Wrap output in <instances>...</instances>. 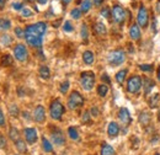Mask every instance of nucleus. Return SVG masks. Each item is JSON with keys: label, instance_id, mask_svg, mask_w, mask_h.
<instances>
[{"label": "nucleus", "instance_id": "1", "mask_svg": "<svg viewBox=\"0 0 160 155\" xmlns=\"http://www.w3.org/2000/svg\"><path fill=\"white\" fill-rule=\"evenodd\" d=\"M46 30H47L46 22H37L27 26L25 30V38L27 43L32 47L40 48L43 42V35L46 33Z\"/></svg>", "mask_w": 160, "mask_h": 155}, {"label": "nucleus", "instance_id": "2", "mask_svg": "<svg viewBox=\"0 0 160 155\" xmlns=\"http://www.w3.org/2000/svg\"><path fill=\"white\" fill-rule=\"evenodd\" d=\"M80 84L84 90L90 91L95 85V74L92 72H82L80 75Z\"/></svg>", "mask_w": 160, "mask_h": 155}, {"label": "nucleus", "instance_id": "3", "mask_svg": "<svg viewBox=\"0 0 160 155\" xmlns=\"http://www.w3.org/2000/svg\"><path fill=\"white\" fill-rule=\"evenodd\" d=\"M64 113V106L62 105L59 100H54L52 103H51V107H49V115L53 119L56 121H60L62 116Z\"/></svg>", "mask_w": 160, "mask_h": 155}, {"label": "nucleus", "instance_id": "4", "mask_svg": "<svg viewBox=\"0 0 160 155\" xmlns=\"http://www.w3.org/2000/svg\"><path fill=\"white\" fill-rule=\"evenodd\" d=\"M107 60H108L110 65H112V67H117V65H121V64L126 60V54H124L123 51L117 49V51H113V52H111V53L108 54Z\"/></svg>", "mask_w": 160, "mask_h": 155}, {"label": "nucleus", "instance_id": "5", "mask_svg": "<svg viewBox=\"0 0 160 155\" xmlns=\"http://www.w3.org/2000/svg\"><path fill=\"white\" fill-rule=\"evenodd\" d=\"M84 105V97L78 91H73L68 98V107L70 110H77Z\"/></svg>", "mask_w": 160, "mask_h": 155}, {"label": "nucleus", "instance_id": "6", "mask_svg": "<svg viewBox=\"0 0 160 155\" xmlns=\"http://www.w3.org/2000/svg\"><path fill=\"white\" fill-rule=\"evenodd\" d=\"M142 88V79L138 75H133L128 79L127 82V90L131 94H138Z\"/></svg>", "mask_w": 160, "mask_h": 155}, {"label": "nucleus", "instance_id": "7", "mask_svg": "<svg viewBox=\"0 0 160 155\" xmlns=\"http://www.w3.org/2000/svg\"><path fill=\"white\" fill-rule=\"evenodd\" d=\"M14 56L19 62H26L27 57H28V52L23 44H18L14 48Z\"/></svg>", "mask_w": 160, "mask_h": 155}, {"label": "nucleus", "instance_id": "8", "mask_svg": "<svg viewBox=\"0 0 160 155\" xmlns=\"http://www.w3.org/2000/svg\"><path fill=\"white\" fill-rule=\"evenodd\" d=\"M112 18L117 23H122L126 18V11L121 8L120 5H115L112 8Z\"/></svg>", "mask_w": 160, "mask_h": 155}, {"label": "nucleus", "instance_id": "9", "mask_svg": "<svg viewBox=\"0 0 160 155\" xmlns=\"http://www.w3.org/2000/svg\"><path fill=\"white\" fill-rule=\"evenodd\" d=\"M138 23L140 27H147L148 26V21H149V16H148V10L144 6H140L139 11H138Z\"/></svg>", "mask_w": 160, "mask_h": 155}, {"label": "nucleus", "instance_id": "10", "mask_svg": "<svg viewBox=\"0 0 160 155\" xmlns=\"http://www.w3.org/2000/svg\"><path fill=\"white\" fill-rule=\"evenodd\" d=\"M52 140L56 145H64L65 143V138H64V134L63 132L60 131L59 128H54L52 131Z\"/></svg>", "mask_w": 160, "mask_h": 155}, {"label": "nucleus", "instance_id": "11", "mask_svg": "<svg viewBox=\"0 0 160 155\" xmlns=\"http://www.w3.org/2000/svg\"><path fill=\"white\" fill-rule=\"evenodd\" d=\"M23 133H25V138H26L27 143H30V144L36 143L38 136H37V131L35 128H25Z\"/></svg>", "mask_w": 160, "mask_h": 155}, {"label": "nucleus", "instance_id": "12", "mask_svg": "<svg viewBox=\"0 0 160 155\" xmlns=\"http://www.w3.org/2000/svg\"><path fill=\"white\" fill-rule=\"evenodd\" d=\"M33 118H35V121L38 122V123L44 122V119H46V111H44V107H43V106L38 105V106L35 108Z\"/></svg>", "mask_w": 160, "mask_h": 155}, {"label": "nucleus", "instance_id": "13", "mask_svg": "<svg viewBox=\"0 0 160 155\" xmlns=\"http://www.w3.org/2000/svg\"><path fill=\"white\" fill-rule=\"evenodd\" d=\"M118 118H120V121L124 126H128L131 123V115H129L128 110L124 108V107L120 108V111H118Z\"/></svg>", "mask_w": 160, "mask_h": 155}, {"label": "nucleus", "instance_id": "14", "mask_svg": "<svg viewBox=\"0 0 160 155\" xmlns=\"http://www.w3.org/2000/svg\"><path fill=\"white\" fill-rule=\"evenodd\" d=\"M120 133V126L116 123V122H111L108 124V128H107V134L111 137V138H116Z\"/></svg>", "mask_w": 160, "mask_h": 155}, {"label": "nucleus", "instance_id": "15", "mask_svg": "<svg viewBox=\"0 0 160 155\" xmlns=\"http://www.w3.org/2000/svg\"><path fill=\"white\" fill-rule=\"evenodd\" d=\"M129 36H131V38L134 39V41L140 38V30L137 25H132L131 26V28H129Z\"/></svg>", "mask_w": 160, "mask_h": 155}, {"label": "nucleus", "instance_id": "16", "mask_svg": "<svg viewBox=\"0 0 160 155\" xmlns=\"http://www.w3.org/2000/svg\"><path fill=\"white\" fill-rule=\"evenodd\" d=\"M101 155H115V149L110 144L103 143L101 147Z\"/></svg>", "mask_w": 160, "mask_h": 155}, {"label": "nucleus", "instance_id": "17", "mask_svg": "<svg viewBox=\"0 0 160 155\" xmlns=\"http://www.w3.org/2000/svg\"><path fill=\"white\" fill-rule=\"evenodd\" d=\"M94 59H95V57H94V53L92 52H90V51H85L84 53H82V60L85 62V64H92L94 63Z\"/></svg>", "mask_w": 160, "mask_h": 155}, {"label": "nucleus", "instance_id": "18", "mask_svg": "<svg viewBox=\"0 0 160 155\" xmlns=\"http://www.w3.org/2000/svg\"><path fill=\"white\" fill-rule=\"evenodd\" d=\"M9 138L12 140V142H18V140H20V133H19V131L15 128V127H11L10 128V131H9Z\"/></svg>", "mask_w": 160, "mask_h": 155}, {"label": "nucleus", "instance_id": "19", "mask_svg": "<svg viewBox=\"0 0 160 155\" xmlns=\"http://www.w3.org/2000/svg\"><path fill=\"white\" fill-rule=\"evenodd\" d=\"M154 86H155V82H154L153 80H150V79H148V78L144 79V92H145V94H149L150 90H152Z\"/></svg>", "mask_w": 160, "mask_h": 155}, {"label": "nucleus", "instance_id": "20", "mask_svg": "<svg viewBox=\"0 0 160 155\" xmlns=\"http://www.w3.org/2000/svg\"><path fill=\"white\" fill-rule=\"evenodd\" d=\"M94 30H95V32H96L98 35H100V36L106 33V26H105L102 22H96L95 26H94Z\"/></svg>", "mask_w": 160, "mask_h": 155}, {"label": "nucleus", "instance_id": "21", "mask_svg": "<svg viewBox=\"0 0 160 155\" xmlns=\"http://www.w3.org/2000/svg\"><path fill=\"white\" fill-rule=\"evenodd\" d=\"M40 77L42 78V79H49V77H51V72H49V68L48 67H46V65H42L40 68Z\"/></svg>", "mask_w": 160, "mask_h": 155}, {"label": "nucleus", "instance_id": "22", "mask_svg": "<svg viewBox=\"0 0 160 155\" xmlns=\"http://www.w3.org/2000/svg\"><path fill=\"white\" fill-rule=\"evenodd\" d=\"M159 101H160L159 94H155V95H153V96L149 98V106L152 108H157L158 105H159Z\"/></svg>", "mask_w": 160, "mask_h": 155}, {"label": "nucleus", "instance_id": "23", "mask_svg": "<svg viewBox=\"0 0 160 155\" xmlns=\"http://www.w3.org/2000/svg\"><path fill=\"white\" fill-rule=\"evenodd\" d=\"M11 27V22L8 19H0V31H8Z\"/></svg>", "mask_w": 160, "mask_h": 155}, {"label": "nucleus", "instance_id": "24", "mask_svg": "<svg viewBox=\"0 0 160 155\" xmlns=\"http://www.w3.org/2000/svg\"><path fill=\"white\" fill-rule=\"evenodd\" d=\"M42 148H43V150H44L46 153H52V152H53L52 144H51L46 138H42Z\"/></svg>", "mask_w": 160, "mask_h": 155}, {"label": "nucleus", "instance_id": "25", "mask_svg": "<svg viewBox=\"0 0 160 155\" xmlns=\"http://www.w3.org/2000/svg\"><path fill=\"white\" fill-rule=\"evenodd\" d=\"M68 136L70 137V139H73V140H79V133H78L75 127H69L68 128Z\"/></svg>", "mask_w": 160, "mask_h": 155}, {"label": "nucleus", "instance_id": "26", "mask_svg": "<svg viewBox=\"0 0 160 155\" xmlns=\"http://www.w3.org/2000/svg\"><path fill=\"white\" fill-rule=\"evenodd\" d=\"M12 64V57L9 54H4L1 57V65L2 67H10Z\"/></svg>", "mask_w": 160, "mask_h": 155}, {"label": "nucleus", "instance_id": "27", "mask_svg": "<svg viewBox=\"0 0 160 155\" xmlns=\"http://www.w3.org/2000/svg\"><path fill=\"white\" fill-rule=\"evenodd\" d=\"M126 75H127V69H122L120 70L117 74H116V81L118 84H123L124 79H126Z\"/></svg>", "mask_w": 160, "mask_h": 155}, {"label": "nucleus", "instance_id": "28", "mask_svg": "<svg viewBox=\"0 0 160 155\" xmlns=\"http://www.w3.org/2000/svg\"><path fill=\"white\" fill-rule=\"evenodd\" d=\"M107 92H108V86H107V85L101 84V85L98 86V94H99V96L105 97L107 95Z\"/></svg>", "mask_w": 160, "mask_h": 155}, {"label": "nucleus", "instance_id": "29", "mask_svg": "<svg viewBox=\"0 0 160 155\" xmlns=\"http://www.w3.org/2000/svg\"><path fill=\"white\" fill-rule=\"evenodd\" d=\"M139 122L142 124H144V126L149 124V122H150V116H149V113H148V112H142L139 116Z\"/></svg>", "mask_w": 160, "mask_h": 155}, {"label": "nucleus", "instance_id": "30", "mask_svg": "<svg viewBox=\"0 0 160 155\" xmlns=\"http://www.w3.org/2000/svg\"><path fill=\"white\" fill-rule=\"evenodd\" d=\"M15 145H16V149L20 152V153H26L27 152V145H26V143L23 142V140H18L16 143H15Z\"/></svg>", "mask_w": 160, "mask_h": 155}, {"label": "nucleus", "instance_id": "31", "mask_svg": "<svg viewBox=\"0 0 160 155\" xmlns=\"http://www.w3.org/2000/svg\"><path fill=\"white\" fill-rule=\"evenodd\" d=\"M80 35H81V38H82L84 42H88V38H89V31H88V26H86L85 23L81 26Z\"/></svg>", "mask_w": 160, "mask_h": 155}, {"label": "nucleus", "instance_id": "32", "mask_svg": "<svg viewBox=\"0 0 160 155\" xmlns=\"http://www.w3.org/2000/svg\"><path fill=\"white\" fill-rule=\"evenodd\" d=\"M91 8V0H84L81 2V6H80V10L81 12H88Z\"/></svg>", "mask_w": 160, "mask_h": 155}, {"label": "nucleus", "instance_id": "33", "mask_svg": "<svg viewBox=\"0 0 160 155\" xmlns=\"http://www.w3.org/2000/svg\"><path fill=\"white\" fill-rule=\"evenodd\" d=\"M70 16L75 20L80 19V18H81V10H80V9H73V10L70 11Z\"/></svg>", "mask_w": 160, "mask_h": 155}, {"label": "nucleus", "instance_id": "34", "mask_svg": "<svg viewBox=\"0 0 160 155\" xmlns=\"http://www.w3.org/2000/svg\"><path fill=\"white\" fill-rule=\"evenodd\" d=\"M69 85H70V84H69L68 80H65L64 82H62V84H60V88H59L60 92H62V94H65V92L68 91V89H69Z\"/></svg>", "mask_w": 160, "mask_h": 155}, {"label": "nucleus", "instance_id": "35", "mask_svg": "<svg viewBox=\"0 0 160 155\" xmlns=\"http://www.w3.org/2000/svg\"><path fill=\"white\" fill-rule=\"evenodd\" d=\"M63 30H64L65 32H72V31L74 30V27H73V25H72L70 21H65L64 25H63Z\"/></svg>", "mask_w": 160, "mask_h": 155}, {"label": "nucleus", "instance_id": "36", "mask_svg": "<svg viewBox=\"0 0 160 155\" xmlns=\"http://www.w3.org/2000/svg\"><path fill=\"white\" fill-rule=\"evenodd\" d=\"M0 43L2 44V46H9L10 43H11V38H10V36H8V35H4L1 39H0Z\"/></svg>", "mask_w": 160, "mask_h": 155}, {"label": "nucleus", "instance_id": "37", "mask_svg": "<svg viewBox=\"0 0 160 155\" xmlns=\"http://www.w3.org/2000/svg\"><path fill=\"white\" fill-rule=\"evenodd\" d=\"M9 111H10V113H11L14 117H16L18 115H19V108H18L16 105H11V106L9 107Z\"/></svg>", "mask_w": 160, "mask_h": 155}, {"label": "nucleus", "instance_id": "38", "mask_svg": "<svg viewBox=\"0 0 160 155\" xmlns=\"http://www.w3.org/2000/svg\"><path fill=\"white\" fill-rule=\"evenodd\" d=\"M101 16H103V18H106V19H110V18H111V11H110V9H108V8H103V9L101 10Z\"/></svg>", "mask_w": 160, "mask_h": 155}, {"label": "nucleus", "instance_id": "39", "mask_svg": "<svg viewBox=\"0 0 160 155\" xmlns=\"http://www.w3.org/2000/svg\"><path fill=\"white\" fill-rule=\"evenodd\" d=\"M15 35H16V37H19V38H23L25 37V31L20 28V27H16L15 28Z\"/></svg>", "mask_w": 160, "mask_h": 155}, {"label": "nucleus", "instance_id": "40", "mask_svg": "<svg viewBox=\"0 0 160 155\" xmlns=\"http://www.w3.org/2000/svg\"><path fill=\"white\" fill-rule=\"evenodd\" d=\"M21 14H22L23 18H30V16H32V11H31L30 9H27V8H23L22 11H21Z\"/></svg>", "mask_w": 160, "mask_h": 155}, {"label": "nucleus", "instance_id": "41", "mask_svg": "<svg viewBox=\"0 0 160 155\" xmlns=\"http://www.w3.org/2000/svg\"><path fill=\"white\" fill-rule=\"evenodd\" d=\"M6 147V138L2 133H0V149H4Z\"/></svg>", "mask_w": 160, "mask_h": 155}, {"label": "nucleus", "instance_id": "42", "mask_svg": "<svg viewBox=\"0 0 160 155\" xmlns=\"http://www.w3.org/2000/svg\"><path fill=\"white\" fill-rule=\"evenodd\" d=\"M140 69L143 70V72H152V65H149V64H142L140 65Z\"/></svg>", "mask_w": 160, "mask_h": 155}, {"label": "nucleus", "instance_id": "43", "mask_svg": "<svg viewBox=\"0 0 160 155\" xmlns=\"http://www.w3.org/2000/svg\"><path fill=\"white\" fill-rule=\"evenodd\" d=\"M4 126H5V116L0 108V127H4Z\"/></svg>", "mask_w": 160, "mask_h": 155}, {"label": "nucleus", "instance_id": "44", "mask_svg": "<svg viewBox=\"0 0 160 155\" xmlns=\"http://www.w3.org/2000/svg\"><path fill=\"white\" fill-rule=\"evenodd\" d=\"M82 122H85V123H88V122H90V113L86 111L84 115H82Z\"/></svg>", "mask_w": 160, "mask_h": 155}, {"label": "nucleus", "instance_id": "45", "mask_svg": "<svg viewBox=\"0 0 160 155\" xmlns=\"http://www.w3.org/2000/svg\"><path fill=\"white\" fill-rule=\"evenodd\" d=\"M12 9H15V10H21L22 9V4L21 2H12Z\"/></svg>", "mask_w": 160, "mask_h": 155}, {"label": "nucleus", "instance_id": "46", "mask_svg": "<svg viewBox=\"0 0 160 155\" xmlns=\"http://www.w3.org/2000/svg\"><path fill=\"white\" fill-rule=\"evenodd\" d=\"M101 79H102V80H103V81H106V82H107V84H108V82H110V79H108V75H107V74H103V75H102V77H101Z\"/></svg>", "mask_w": 160, "mask_h": 155}, {"label": "nucleus", "instance_id": "47", "mask_svg": "<svg viewBox=\"0 0 160 155\" xmlns=\"http://www.w3.org/2000/svg\"><path fill=\"white\" fill-rule=\"evenodd\" d=\"M102 2H103V0H94V4H95L96 6H100Z\"/></svg>", "mask_w": 160, "mask_h": 155}, {"label": "nucleus", "instance_id": "48", "mask_svg": "<svg viewBox=\"0 0 160 155\" xmlns=\"http://www.w3.org/2000/svg\"><path fill=\"white\" fill-rule=\"evenodd\" d=\"M5 2H6V0H0V10H1V9H4Z\"/></svg>", "mask_w": 160, "mask_h": 155}, {"label": "nucleus", "instance_id": "49", "mask_svg": "<svg viewBox=\"0 0 160 155\" xmlns=\"http://www.w3.org/2000/svg\"><path fill=\"white\" fill-rule=\"evenodd\" d=\"M155 9H157V11L160 14V0H158V2H157V5H155Z\"/></svg>", "mask_w": 160, "mask_h": 155}, {"label": "nucleus", "instance_id": "50", "mask_svg": "<svg viewBox=\"0 0 160 155\" xmlns=\"http://www.w3.org/2000/svg\"><path fill=\"white\" fill-rule=\"evenodd\" d=\"M91 112L94 113V116H98V113H99V111H98V108H95V107H94V108L91 110Z\"/></svg>", "mask_w": 160, "mask_h": 155}, {"label": "nucleus", "instance_id": "51", "mask_svg": "<svg viewBox=\"0 0 160 155\" xmlns=\"http://www.w3.org/2000/svg\"><path fill=\"white\" fill-rule=\"evenodd\" d=\"M37 1H38V4H41V5H44V4H47L48 0H37Z\"/></svg>", "mask_w": 160, "mask_h": 155}, {"label": "nucleus", "instance_id": "52", "mask_svg": "<svg viewBox=\"0 0 160 155\" xmlns=\"http://www.w3.org/2000/svg\"><path fill=\"white\" fill-rule=\"evenodd\" d=\"M158 80L160 81V68H159V70H158Z\"/></svg>", "mask_w": 160, "mask_h": 155}, {"label": "nucleus", "instance_id": "53", "mask_svg": "<svg viewBox=\"0 0 160 155\" xmlns=\"http://www.w3.org/2000/svg\"><path fill=\"white\" fill-rule=\"evenodd\" d=\"M63 1H64V2H65V4H69V2H70V1H72V0H63Z\"/></svg>", "mask_w": 160, "mask_h": 155}, {"label": "nucleus", "instance_id": "54", "mask_svg": "<svg viewBox=\"0 0 160 155\" xmlns=\"http://www.w3.org/2000/svg\"><path fill=\"white\" fill-rule=\"evenodd\" d=\"M155 155H160V154H159V153H157V154H155Z\"/></svg>", "mask_w": 160, "mask_h": 155}, {"label": "nucleus", "instance_id": "55", "mask_svg": "<svg viewBox=\"0 0 160 155\" xmlns=\"http://www.w3.org/2000/svg\"><path fill=\"white\" fill-rule=\"evenodd\" d=\"M27 1H32V0H27Z\"/></svg>", "mask_w": 160, "mask_h": 155}]
</instances>
